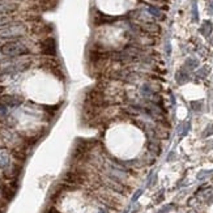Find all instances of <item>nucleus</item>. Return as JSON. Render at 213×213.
Returning a JSON list of instances; mask_svg holds the SVG:
<instances>
[{"label":"nucleus","mask_w":213,"mask_h":213,"mask_svg":"<svg viewBox=\"0 0 213 213\" xmlns=\"http://www.w3.org/2000/svg\"><path fill=\"white\" fill-rule=\"evenodd\" d=\"M19 6L15 3H0V16H7V15L13 13L17 11Z\"/></svg>","instance_id":"obj_5"},{"label":"nucleus","mask_w":213,"mask_h":213,"mask_svg":"<svg viewBox=\"0 0 213 213\" xmlns=\"http://www.w3.org/2000/svg\"><path fill=\"white\" fill-rule=\"evenodd\" d=\"M24 102L21 97H17V95H12V94H3L0 95V105L6 106V107H16L20 106Z\"/></svg>","instance_id":"obj_3"},{"label":"nucleus","mask_w":213,"mask_h":213,"mask_svg":"<svg viewBox=\"0 0 213 213\" xmlns=\"http://www.w3.org/2000/svg\"><path fill=\"white\" fill-rule=\"evenodd\" d=\"M0 53L3 54V56H8V58H17V56L28 55L29 54V48L20 41H9V42L4 43L0 47Z\"/></svg>","instance_id":"obj_1"},{"label":"nucleus","mask_w":213,"mask_h":213,"mask_svg":"<svg viewBox=\"0 0 213 213\" xmlns=\"http://www.w3.org/2000/svg\"><path fill=\"white\" fill-rule=\"evenodd\" d=\"M41 47H42V53L46 55H55L56 53V47H55V41L54 38H46L42 43H41Z\"/></svg>","instance_id":"obj_4"},{"label":"nucleus","mask_w":213,"mask_h":213,"mask_svg":"<svg viewBox=\"0 0 213 213\" xmlns=\"http://www.w3.org/2000/svg\"><path fill=\"white\" fill-rule=\"evenodd\" d=\"M25 33H26V28L21 22H12L4 28H0V38H4V39L20 38Z\"/></svg>","instance_id":"obj_2"},{"label":"nucleus","mask_w":213,"mask_h":213,"mask_svg":"<svg viewBox=\"0 0 213 213\" xmlns=\"http://www.w3.org/2000/svg\"><path fill=\"white\" fill-rule=\"evenodd\" d=\"M12 22H13V20H12L11 17L0 16V28H4V26H7V25L12 24Z\"/></svg>","instance_id":"obj_6"}]
</instances>
